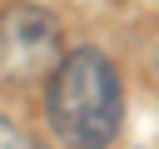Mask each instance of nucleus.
<instances>
[{"instance_id": "f257e3e1", "label": "nucleus", "mask_w": 159, "mask_h": 149, "mask_svg": "<svg viewBox=\"0 0 159 149\" xmlns=\"http://www.w3.org/2000/svg\"><path fill=\"white\" fill-rule=\"evenodd\" d=\"M45 119L65 149H109L124 119V89L99 50L60 55L45 74Z\"/></svg>"}, {"instance_id": "f03ea898", "label": "nucleus", "mask_w": 159, "mask_h": 149, "mask_svg": "<svg viewBox=\"0 0 159 149\" xmlns=\"http://www.w3.org/2000/svg\"><path fill=\"white\" fill-rule=\"evenodd\" d=\"M60 65V25L40 5L0 10V84H35Z\"/></svg>"}]
</instances>
